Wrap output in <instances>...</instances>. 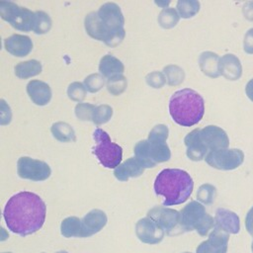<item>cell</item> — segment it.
Wrapping results in <instances>:
<instances>
[{
  "mask_svg": "<svg viewBox=\"0 0 253 253\" xmlns=\"http://www.w3.org/2000/svg\"><path fill=\"white\" fill-rule=\"evenodd\" d=\"M51 133L52 135L61 142H68L75 140V132L74 129L66 123L58 122L51 126Z\"/></svg>",
  "mask_w": 253,
  "mask_h": 253,
  "instance_id": "484cf974",
  "label": "cell"
},
{
  "mask_svg": "<svg viewBox=\"0 0 253 253\" xmlns=\"http://www.w3.org/2000/svg\"><path fill=\"white\" fill-rule=\"evenodd\" d=\"M219 61L220 57L211 51L202 52L199 57V65L201 70L204 74L211 78H216L220 75Z\"/></svg>",
  "mask_w": 253,
  "mask_h": 253,
  "instance_id": "7402d4cb",
  "label": "cell"
},
{
  "mask_svg": "<svg viewBox=\"0 0 253 253\" xmlns=\"http://www.w3.org/2000/svg\"><path fill=\"white\" fill-rule=\"evenodd\" d=\"M134 155H135V159L141 164L143 168H151L155 166V164L153 163L149 155L147 139L140 140L135 144Z\"/></svg>",
  "mask_w": 253,
  "mask_h": 253,
  "instance_id": "4316f807",
  "label": "cell"
},
{
  "mask_svg": "<svg viewBox=\"0 0 253 253\" xmlns=\"http://www.w3.org/2000/svg\"><path fill=\"white\" fill-rule=\"evenodd\" d=\"M251 250H252V252H253V241H252V245H251Z\"/></svg>",
  "mask_w": 253,
  "mask_h": 253,
  "instance_id": "ee69618b",
  "label": "cell"
},
{
  "mask_svg": "<svg viewBox=\"0 0 253 253\" xmlns=\"http://www.w3.org/2000/svg\"><path fill=\"white\" fill-rule=\"evenodd\" d=\"M124 70H125V67L122 61L119 60L114 55L106 54L100 60V64H99L100 74H102L104 77H107L108 79L114 76L123 74Z\"/></svg>",
  "mask_w": 253,
  "mask_h": 253,
  "instance_id": "603a6c76",
  "label": "cell"
},
{
  "mask_svg": "<svg viewBox=\"0 0 253 253\" xmlns=\"http://www.w3.org/2000/svg\"><path fill=\"white\" fill-rule=\"evenodd\" d=\"M146 82L153 88H161L166 83V77L164 73L154 71L146 76Z\"/></svg>",
  "mask_w": 253,
  "mask_h": 253,
  "instance_id": "74e56055",
  "label": "cell"
},
{
  "mask_svg": "<svg viewBox=\"0 0 253 253\" xmlns=\"http://www.w3.org/2000/svg\"><path fill=\"white\" fill-rule=\"evenodd\" d=\"M185 145L187 146V156L193 161H200L206 158L208 149L204 145L200 137V128H196L189 132L184 139Z\"/></svg>",
  "mask_w": 253,
  "mask_h": 253,
  "instance_id": "e0dca14e",
  "label": "cell"
},
{
  "mask_svg": "<svg viewBox=\"0 0 253 253\" xmlns=\"http://www.w3.org/2000/svg\"><path fill=\"white\" fill-rule=\"evenodd\" d=\"M144 168L135 158H128L120 164L114 171L115 177L120 181H127L129 178L138 177L143 173Z\"/></svg>",
  "mask_w": 253,
  "mask_h": 253,
  "instance_id": "44dd1931",
  "label": "cell"
},
{
  "mask_svg": "<svg viewBox=\"0 0 253 253\" xmlns=\"http://www.w3.org/2000/svg\"><path fill=\"white\" fill-rule=\"evenodd\" d=\"M107 88L111 94L115 96L120 95L126 88V78L122 74L109 78L107 81Z\"/></svg>",
  "mask_w": 253,
  "mask_h": 253,
  "instance_id": "1f68e13d",
  "label": "cell"
},
{
  "mask_svg": "<svg viewBox=\"0 0 253 253\" xmlns=\"http://www.w3.org/2000/svg\"><path fill=\"white\" fill-rule=\"evenodd\" d=\"M56 253H67L66 251H59V252H56Z\"/></svg>",
  "mask_w": 253,
  "mask_h": 253,
  "instance_id": "7bdbcfd3",
  "label": "cell"
},
{
  "mask_svg": "<svg viewBox=\"0 0 253 253\" xmlns=\"http://www.w3.org/2000/svg\"><path fill=\"white\" fill-rule=\"evenodd\" d=\"M219 72L220 75L227 80H238L242 75V65L239 58L232 53H227L221 56L219 61Z\"/></svg>",
  "mask_w": 253,
  "mask_h": 253,
  "instance_id": "d6986e66",
  "label": "cell"
},
{
  "mask_svg": "<svg viewBox=\"0 0 253 253\" xmlns=\"http://www.w3.org/2000/svg\"><path fill=\"white\" fill-rule=\"evenodd\" d=\"M214 227L226 232L236 234L240 230L239 216L226 209H217L214 216Z\"/></svg>",
  "mask_w": 253,
  "mask_h": 253,
  "instance_id": "2e32d148",
  "label": "cell"
},
{
  "mask_svg": "<svg viewBox=\"0 0 253 253\" xmlns=\"http://www.w3.org/2000/svg\"><path fill=\"white\" fill-rule=\"evenodd\" d=\"M228 239V233L214 227L209 238L197 247L196 253H226Z\"/></svg>",
  "mask_w": 253,
  "mask_h": 253,
  "instance_id": "5bb4252c",
  "label": "cell"
},
{
  "mask_svg": "<svg viewBox=\"0 0 253 253\" xmlns=\"http://www.w3.org/2000/svg\"><path fill=\"white\" fill-rule=\"evenodd\" d=\"M60 232L64 237H81V219L76 216H69L62 220Z\"/></svg>",
  "mask_w": 253,
  "mask_h": 253,
  "instance_id": "d4e9b609",
  "label": "cell"
},
{
  "mask_svg": "<svg viewBox=\"0 0 253 253\" xmlns=\"http://www.w3.org/2000/svg\"><path fill=\"white\" fill-rule=\"evenodd\" d=\"M147 216L154 220L167 234H172L178 225L181 227L180 213L176 210L165 207H155L148 211Z\"/></svg>",
  "mask_w": 253,
  "mask_h": 253,
  "instance_id": "8fae6325",
  "label": "cell"
},
{
  "mask_svg": "<svg viewBox=\"0 0 253 253\" xmlns=\"http://www.w3.org/2000/svg\"><path fill=\"white\" fill-rule=\"evenodd\" d=\"M50 28H51V20L49 16L42 11L35 12L33 32L38 35H42V34L47 33L50 30Z\"/></svg>",
  "mask_w": 253,
  "mask_h": 253,
  "instance_id": "83f0119b",
  "label": "cell"
},
{
  "mask_svg": "<svg viewBox=\"0 0 253 253\" xmlns=\"http://www.w3.org/2000/svg\"><path fill=\"white\" fill-rule=\"evenodd\" d=\"M95 109L96 107L92 104L79 103L75 107V115L81 121H92Z\"/></svg>",
  "mask_w": 253,
  "mask_h": 253,
  "instance_id": "8d00e7d4",
  "label": "cell"
},
{
  "mask_svg": "<svg viewBox=\"0 0 253 253\" xmlns=\"http://www.w3.org/2000/svg\"><path fill=\"white\" fill-rule=\"evenodd\" d=\"M112 115H113V109L110 106L108 105L97 106L93 113L92 122L97 126L105 124L112 118Z\"/></svg>",
  "mask_w": 253,
  "mask_h": 253,
  "instance_id": "d6a6232c",
  "label": "cell"
},
{
  "mask_svg": "<svg viewBox=\"0 0 253 253\" xmlns=\"http://www.w3.org/2000/svg\"><path fill=\"white\" fill-rule=\"evenodd\" d=\"M42 72V64L36 59L20 62L15 66V74L21 79L36 76Z\"/></svg>",
  "mask_w": 253,
  "mask_h": 253,
  "instance_id": "cb8c5ba5",
  "label": "cell"
},
{
  "mask_svg": "<svg viewBox=\"0 0 253 253\" xmlns=\"http://www.w3.org/2000/svg\"><path fill=\"white\" fill-rule=\"evenodd\" d=\"M194 182L190 174L181 169H164L155 178L154 192L164 198V207L185 203L191 196Z\"/></svg>",
  "mask_w": 253,
  "mask_h": 253,
  "instance_id": "3957f363",
  "label": "cell"
},
{
  "mask_svg": "<svg viewBox=\"0 0 253 253\" xmlns=\"http://www.w3.org/2000/svg\"><path fill=\"white\" fill-rule=\"evenodd\" d=\"M184 253H190V252H184Z\"/></svg>",
  "mask_w": 253,
  "mask_h": 253,
  "instance_id": "f6af8a7d",
  "label": "cell"
},
{
  "mask_svg": "<svg viewBox=\"0 0 253 253\" xmlns=\"http://www.w3.org/2000/svg\"><path fill=\"white\" fill-rule=\"evenodd\" d=\"M18 175L23 179L43 181L50 176L51 170L47 163L28 156H23L17 162Z\"/></svg>",
  "mask_w": 253,
  "mask_h": 253,
  "instance_id": "30bf717a",
  "label": "cell"
},
{
  "mask_svg": "<svg viewBox=\"0 0 253 253\" xmlns=\"http://www.w3.org/2000/svg\"><path fill=\"white\" fill-rule=\"evenodd\" d=\"M163 73L167 79V82L171 86L179 85L185 78V73L182 68L177 65H167L163 69Z\"/></svg>",
  "mask_w": 253,
  "mask_h": 253,
  "instance_id": "4dcf8cb0",
  "label": "cell"
},
{
  "mask_svg": "<svg viewBox=\"0 0 253 253\" xmlns=\"http://www.w3.org/2000/svg\"><path fill=\"white\" fill-rule=\"evenodd\" d=\"M180 224L185 231L196 230L201 236H206L214 226V219L201 203L192 201L180 211Z\"/></svg>",
  "mask_w": 253,
  "mask_h": 253,
  "instance_id": "5b68a950",
  "label": "cell"
},
{
  "mask_svg": "<svg viewBox=\"0 0 253 253\" xmlns=\"http://www.w3.org/2000/svg\"><path fill=\"white\" fill-rule=\"evenodd\" d=\"M86 88L84 84L80 82H73L68 86L67 95L68 97L76 102H81L86 96Z\"/></svg>",
  "mask_w": 253,
  "mask_h": 253,
  "instance_id": "d590c367",
  "label": "cell"
},
{
  "mask_svg": "<svg viewBox=\"0 0 253 253\" xmlns=\"http://www.w3.org/2000/svg\"><path fill=\"white\" fill-rule=\"evenodd\" d=\"M0 16L4 21L8 22L12 27L19 31H33L35 12H32L25 7H20L10 1H1Z\"/></svg>",
  "mask_w": 253,
  "mask_h": 253,
  "instance_id": "52a82bcc",
  "label": "cell"
},
{
  "mask_svg": "<svg viewBox=\"0 0 253 253\" xmlns=\"http://www.w3.org/2000/svg\"><path fill=\"white\" fill-rule=\"evenodd\" d=\"M245 93L246 96L253 102V78L247 82L245 86Z\"/></svg>",
  "mask_w": 253,
  "mask_h": 253,
  "instance_id": "b9f144b4",
  "label": "cell"
},
{
  "mask_svg": "<svg viewBox=\"0 0 253 253\" xmlns=\"http://www.w3.org/2000/svg\"><path fill=\"white\" fill-rule=\"evenodd\" d=\"M177 10L182 18H191L199 12L200 2L195 0H180L177 2Z\"/></svg>",
  "mask_w": 253,
  "mask_h": 253,
  "instance_id": "f1b7e54d",
  "label": "cell"
},
{
  "mask_svg": "<svg viewBox=\"0 0 253 253\" xmlns=\"http://www.w3.org/2000/svg\"><path fill=\"white\" fill-rule=\"evenodd\" d=\"M46 207L44 202L35 193L20 192L12 196L3 211L8 229L21 236L38 231L45 219Z\"/></svg>",
  "mask_w": 253,
  "mask_h": 253,
  "instance_id": "6da1fadb",
  "label": "cell"
},
{
  "mask_svg": "<svg viewBox=\"0 0 253 253\" xmlns=\"http://www.w3.org/2000/svg\"><path fill=\"white\" fill-rule=\"evenodd\" d=\"M179 22V15L173 8L163 9L158 16V23L164 29H170Z\"/></svg>",
  "mask_w": 253,
  "mask_h": 253,
  "instance_id": "f546056e",
  "label": "cell"
},
{
  "mask_svg": "<svg viewBox=\"0 0 253 253\" xmlns=\"http://www.w3.org/2000/svg\"><path fill=\"white\" fill-rule=\"evenodd\" d=\"M135 234L138 239L147 244L159 243L165 234V231L150 217H143L135 224Z\"/></svg>",
  "mask_w": 253,
  "mask_h": 253,
  "instance_id": "4fadbf2b",
  "label": "cell"
},
{
  "mask_svg": "<svg viewBox=\"0 0 253 253\" xmlns=\"http://www.w3.org/2000/svg\"><path fill=\"white\" fill-rule=\"evenodd\" d=\"M107 223V215L101 210H92L81 219L82 235L89 237L99 232Z\"/></svg>",
  "mask_w": 253,
  "mask_h": 253,
  "instance_id": "9a60e30c",
  "label": "cell"
},
{
  "mask_svg": "<svg viewBox=\"0 0 253 253\" xmlns=\"http://www.w3.org/2000/svg\"><path fill=\"white\" fill-rule=\"evenodd\" d=\"M243 49L247 54H253V28L249 29L244 36Z\"/></svg>",
  "mask_w": 253,
  "mask_h": 253,
  "instance_id": "f35d334b",
  "label": "cell"
},
{
  "mask_svg": "<svg viewBox=\"0 0 253 253\" xmlns=\"http://www.w3.org/2000/svg\"><path fill=\"white\" fill-rule=\"evenodd\" d=\"M200 137L209 152L224 149L229 145L226 132L216 126H207L204 128H200Z\"/></svg>",
  "mask_w": 253,
  "mask_h": 253,
  "instance_id": "7c38bea8",
  "label": "cell"
},
{
  "mask_svg": "<svg viewBox=\"0 0 253 253\" xmlns=\"http://www.w3.org/2000/svg\"><path fill=\"white\" fill-rule=\"evenodd\" d=\"M245 226L246 230L253 235V206L252 208L248 211L246 217H245Z\"/></svg>",
  "mask_w": 253,
  "mask_h": 253,
  "instance_id": "60d3db41",
  "label": "cell"
},
{
  "mask_svg": "<svg viewBox=\"0 0 253 253\" xmlns=\"http://www.w3.org/2000/svg\"><path fill=\"white\" fill-rule=\"evenodd\" d=\"M105 84V78L100 73L91 74L84 80V86L87 91L91 93L98 92Z\"/></svg>",
  "mask_w": 253,
  "mask_h": 253,
  "instance_id": "e575fe53",
  "label": "cell"
},
{
  "mask_svg": "<svg viewBox=\"0 0 253 253\" xmlns=\"http://www.w3.org/2000/svg\"><path fill=\"white\" fill-rule=\"evenodd\" d=\"M27 92L33 103L38 106H44L51 99L50 87L40 80L30 81L27 85Z\"/></svg>",
  "mask_w": 253,
  "mask_h": 253,
  "instance_id": "ffe728a7",
  "label": "cell"
},
{
  "mask_svg": "<svg viewBox=\"0 0 253 253\" xmlns=\"http://www.w3.org/2000/svg\"><path fill=\"white\" fill-rule=\"evenodd\" d=\"M216 194V189L211 184L202 185L197 193V198L200 202L206 205H210L213 202Z\"/></svg>",
  "mask_w": 253,
  "mask_h": 253,
  "instance_id": "836d02e7",
  "label": "cell"
},
{
  "mask_svg": "<svg viewBox=\"0 0 253 253\" xmlns=\"http://www.w3.org/2000/svg\"><path fill=\"white\" fill-rule=\"evenodd\" d=\"M93 137L97 144L93 148V152L106 168H117L122 161L123 150L119 144L112 142L109 134L101 129L96 128L93 132Z\"/></svg>",
  "mask_w": 253,
  "mask_h": 253,
  "instance_id": "8992f818",
  "label": "cell"
},
{
  "mask_svg": "<svg viewBox=\"0 0 253 253\" xmlns=\"http://www.w3.org/2000/svg\"><path fill=\"white\" fill-rule=\"evenodd\" d=\"M206 162L218 170H233L244 161V153L238 148H224L211 151L206 156Z\"/></svg>",
  "mask_w": 253,
  "mask_h": 253,
  "instance_id": "9c48e42d",
  "label": "cell"
},
{
  "mask_svg": "<svg viewBox=\"0 0 253 253\" xmlns=\"http://www.w3.org/2000/svg\"><path fill=\"white\" fill-rule=\"evenodd\" d=\"M168 127L164 125L155 126L148 134V151L151 160L157 163L165 162L170 159V149L166 143L168 137Z\"/></svg>",
  "mask_w": 253,
  "mask_h": 253,
  "instance_id": "ba28073f",
  "label": "cell"
},
{
  "mask_svg": "<svg viewBox=\"0 0 253 253\" xmlns=\"http://www.w3.org/2000/svg\"><path fill=\"white\" fill-rule=\"evenodd\" d=\"M169 113L178 125L192 126L203 119L205 114L204 99L198 92L190 88L176 91L170 98Z\"/></svg>",
  "mask_w": 253,
  "mask_h": 253,
  "instance_id": "277c9868",
  "label": "cell"
},
{
  "mask_svg": "<svg viewBox=\"0 0 253 253\" xmlns=\"http://www.w3.org/2000/svg\"><path fill=\"white\" fill-rule=\"evenodd\" d=\"M124 16L120 7L113 2L103 4L97 12H91L85 17L84 25L87 34L107 45L115 47L126 36Z\"/></svg>",
  "mask_w": 253,
  "mask_h": 253,
  "instance_id": "7a4b0ae2",
  "label": "cell"
},
{
  "mask_svg": "<svg viewBox=\"0 0 253 253\" xmlns=\"http://www.w3.org/2000/svg\"><path fill=\"white\" fill-rule=\"evenodd\" d=\"M6 50L14 56L23 57L28 55L33 49L32 40L23 35H13L4 41Z\"/></svg>",
  "mask_w": 253,
  "mask_h": 253,
  "instance_id": "ac0fdd59",
  "label": "cell"
},
{
  "mask_svg": "<svg viewBox=\"0 0 253 253\" xmlns=\"http://www.w3.org/2000/svg\"><path fill=\"white\" fill-rule=\"evenodd\" d=\"M242 13L247 20L253 21V1H249L244 4Z\"/></svg>",
  "mask_w": 253,
  "mask_h": 253,
  "instance_id": "ab89813d",
  "label": "cell"
}]
</instances>
